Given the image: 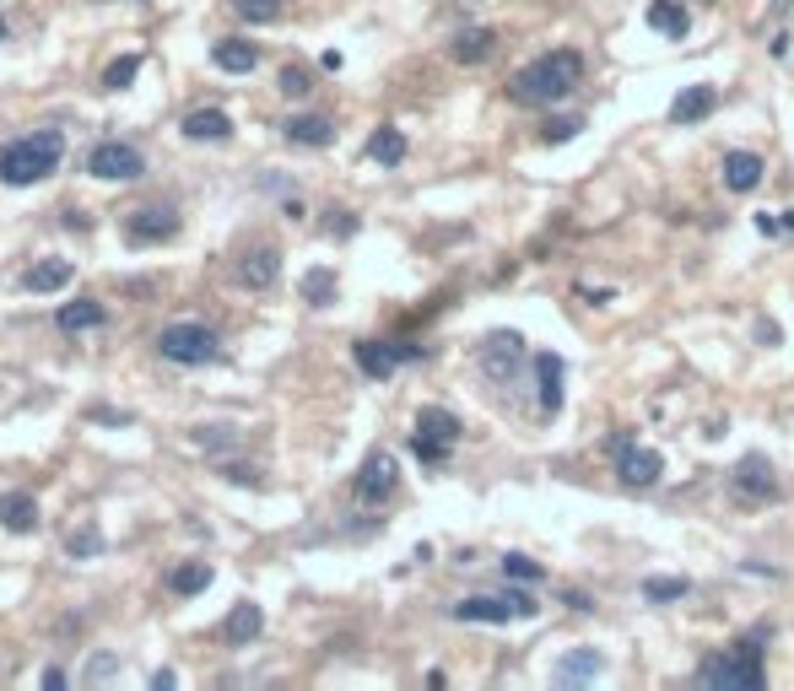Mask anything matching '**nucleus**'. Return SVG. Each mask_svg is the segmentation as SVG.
Masks as SVG:
<instances>
[{"instance_id": "obj_37", "label": "nucleus", "mask_w": 794, "mask_h": 691, "mask_svg": "<svg viewBox=\"0 0 794 691\" xmlns=\"http://www.w3.org/2000/svg\"><path fill=\"white\" fill-rule=\"evenodd\" d=\"M757 227H762L768 238H779V233H794V211H762V216H757Z\"/></svg>"}, {"instance_id": "obj_43", "label": "nucleus", "mask_w": 794, "mask_h": 691, "mask_svg": "<svg viewBox=\"0 0 794 691\" xmlns=\"http://www.w3.org/2000/svg\"><path fill=\"white\" fill-rule=\"evenodd\" d=\"M152 687L168 691V687H178V676H174V670H157V676H152Z\"/></svg>"}, {"instance_id": "obj_28", "label": "nucleus", "mask_w": 794, "mask_h": 691, "mask_svg": "<svg viewBox=\"0 0 794 691\" xmlns=\"http://www.w3.org/2000/svg\"><path fill=\"white\" fill-rule=\"evenodd\" d=\"M492 44H498L492 27H465V33L454 38V60H459V66H476V60L492 55Z\"/></svg>"}, {"instance_id": "obj_29", "label": "nucleus", "mask_w": 794, "mask_h": 691, "mask_svg": "<svg viewBox=\"0 0 794 691\" xmlns=\"http://www.w3.org/2000/svg\"><path fill=\"white\" fill-rule=\"evenodd\" d=\"M211 584V562H178L174 573H168V589H174L178 600H189V595H200Z\"/></svg>"}, {"instance_id": "obj_11", "label": "nucleus", "mask_w": 794, "mask_h": 691, "mask_svg": "<svg viewBox=\"0 0 794 691\" xmlns=\"http://www.w3.org/2000/svg\"><path fill=\"white\" fill-rule=\"evenodd\" d=\"M357 367L367 373V378H389L400 362H411V356H422V346H389V341H357L352 346Z\"/></svg>"}, {"instance_id": "obj_8", "label": "nucleus", "mask_w": 794, "mask_h": 691, "mask_svg": "<svg viewBox=\"0 0 794 691\" xmlns=\"http://www.w3.org/2000/svg\"><path fill=\"white\" fill-rule=\"evenodd\" d=\"M481 367H487L492 384H514L519 367H525V336L519 330H492L481 341Z\"/></svg>"}, {"instance_id": "obj_19", "label": "nucleus", "mask_w": 794, "mask_h": 691, "mask_svg": "<svg viewBox=\"0 0 794 691\" xmlns=\"http://www.w3.org/2000/svg\"><path fill=\"white\" fill-rule=\"evenodd\" d=\"M0 524H5L11 535L38 529V503H33V492H0Z\"/></svg>"}, {"instance_id": "obj_45", "label": "nucleus", "mask_w": 794, "mask_h": 691, "mask_svg": "<svg viewBox=\"0 0 794 691\" xmlns=\"http://www.w3.org/2000/svg\"><path fill=\"white\" fill-rule=\"evenodd\" d=\"M703 5H708V0H703Z\"/></svg>"}, {"instance_id": "obj_9", "label": "nucleus", "mask_w": 794, "mask_h": 691, "mask_svg": "<svg viewBox=\"0 0 794 691\" xmlns=\"http://www.w3.org/2000/svg\"><path fill=\"white\" fill-rule=\"evenodd\" d=\"M395 487H400V465H395V454H384V448H373L367 459H362V470H357V503H389L395 497Z\"/></svg>"}, {"instance_id": "obj_32", "label": "nucleus", "mask_w": 794, "mask_h": 691, "mask_svg": "<svg viewBox=\"0 0 794 691\" xmlns=\"http://www.w3.org/2000/svg\"><path fill=\"white\" fill-rule=\"evenodd\" d=\"M503 573H509L514 584H540V578H546V567H540L535 557H525V551H509V557H503Z\"/></svg>"}, {"instance_id": "obj_24", "label": "nucleus", "mask_w": 794, "mask_h": 691, "mask_svg": "<svg viewBox=\"0 0 794 691\" xmlns=\"http://www.w3.org/2000/svg\"><path fill=\"white\" fill-rule=\"evenodd\" d=\"M367 157L384 163V168H400V163H406V136H400L395 125H378V130L367 136Z\"/></svg>"}, {"instance_id": "obj_12", "label": "nucleus", "mask_w": 794, "mask_h": 691, "mask_svg": "<svg viewBox=\"0 0 794 691\" xmlns=\"http://www.w3.org/2000/svg\"><path fill=\"white\" fill-rule=\"evenodd\" d=\"M125 233H130V244H168L178 233V216L168 206H141V211L125 222Z\"/></svg>"}, {"instance_id": "obj_39", "label": "nucleus", "mask_w": 794, "mask_h": 691, "mask_svg": "<svg viewBox=\"0 0 794 691\" xmlns=\"http://www.w3.org/2000/svg\"><path fill=\"white\" fill-rule=\"evenodd\" d=\"M97 546H103V535H97V529H82V535H71V557H92V551H97Z\"/></svg>"}, {"instance_id": "obj_1", "label": "nucleus", "mask_w": 794, "mask_h": 691, "mask_svg": "<svg viewBox=\"0 0 794 691\" xmlns=\"http://www.w3.org/2000/svg\"><path fill=\"white\" fill-rule=\"evenodd\" d=\"M579 77H584V55H579V49H551V55L529 60L525 71L509 82V92H514L519 103H529V108H551V103L573 97Z\"/></svg>"}, {"instance_id": "obj_16", "label": "nucleus", "mask_w": 794, "mask_h": 691, "mask_svg": "<svg viewBox=\"0 0 794 691\" xmlns=\"http://www.w3.org/2000/svg\"><path fill=\"white\" fill-rule=\"evenodd\" d=\"M281 136H287L292 147H330V141H336V125H330L325 114H297V119L281 125Z\"/></svg>"}, {"instance_id": "obj_31", "label": "nucleus", "mask_w": 794, "mask_h": 691, "mask_svg": "<svg viewBox=\"0 0 794 691\" xmlns=\"http://www.w3.org/2000/svg\"><path fill=\"white\" fill-rule=\"evenodd\" d=\"M136 77H141V55H119V60L103 71V92H125Z\"/></svg>"}, {"instance_id": "obj_44", "label": "nucleus", "mask_w": 794, "mask_h": 691, "mask_svg": "<svg viewBox=\"0 0 794 691\" xmlns=\"http://www.w3.org/2000/svg\"><path fill=\"white\" fill-rule=\"evenodd\" d=\"M0 38H5V22H0Z\"/></svg>"}, {"instance_id": "obj_33", "label": "nucleus", "mask_w": 794, "mask_h": 691, "mask_svg": "<svg viewBox=\"0 0 794 691\" xmlns=\"http://www.w3.org/2000/svg\"><path fill=\"white\" fill-rule=\"evenodd\" d=\"M687 589H692V584H687V578H643V600H681V595H687Z\"/></svg>"}, {"instance_id": "obj_18", "label": "nucleus", "mask_w": 794, "mask_h": 691, "mask_svg": "<svg viewBox=\"0 0 794 691\" xmlns=\"http://www.w3.org/2000/svg\"><path fill=\"white\" fill-rule=\"evenodd\" d=\"M260 632H265V610L255 600H238L227 610V621H222V637L227 643H255Z\"/></svg>"}, {"instance_id": "obj_13", "label": "nucleus", "mask_w": 794, "mask_h": 691, "mask_svg": "<svg viewBox=\"0 0 794 691\" xmlns=\"http://www.w3.org/2000/svg\"><path fill=\"white\" fill-rule=\"evenodd\" d=\"M719 108V86H681L676 92V103H670V125H698Z\"/></svg>"}, {"instance_id": "obj_42", "label": "nucleus", "mask_w": 794, "mask_h": 691, "mask_svg": "<svg viewBox=\"0 0 794 691\" xmlns=\"http://www.w3.org/2000/svg\"><path fill=\"white\" fill-rule=\"evenodd\" d=\"M108 670H114V659H108V654H103V659H92V670H87V676H92V681H103V676H108Z\"/></svg>"}, {"instance_id": "obj_2", "label": "nucleus", "mask_w": 794, "mask_h": 691, "mask_svg": "<svg viewBox=\"0 0 794 691\" xmlns=\"http://www.w3.org/2000/svg\"><path fill=\"white\" fill-rule=\"evenodd\" d=\"M60 152H66L60 130H33V136H22V141L0 147V184L27 189V184L49 178V173L60 168Z\"/></svg>"}, {"instance_id": "obj_7", "label": "nucleus", "mask_w": 794, "mask_h": 691, "mask_svg": "<svg viewBox=\"0 0 794 691\" xmlns=\"http://www.w3.org/2000/svg\"><path fill=\"white\" fill-rule=\"evenodd\" d=\"M87 173L92 178H108V184H130V178L147 173V157L130 141H97L87 152Z\"/></svg>"}, {"instance_id": "obj_25", "label": "nucleus", "mask_w": 794, "mask_h": 691, "mask_svg": "<svg viewBox=\"0 0 794 691\" xmlns=\"http://www.w3.org/2000/svg\"><path fill=\"white\" fill-rule=\"evenodd\" d=\"M71 276H77L71 259H38L27 270V292H60V286H71Z\"/></svg>"}, {"instance_id": "obj_14", "label": "nucleus", "mask_w": 794, "mask_h": 691, "mask_svg": "<svg viewBox=\"0 0 794 691\" xmlns=\"http://www.w3.org/2000/svg\"><path fill=\"white\" fill-rule=\"evenodd\" d=\"M535 378H540V411L546 417L562 411V378H568V367H562L557 351H535Z\"/></svg>"}, {"instance_id": "obj_3", "label": "nucleus", "mask_w": 794, "mask_h": 691, "mask_svg": "<svg viewBox=\"0 0 794 691\" xmlns=\"http://www.w3.org/2000/svg\"><path fill=\"white\" fill-rule=\"evenodd\" d=\"M698 681L719 691H762L768 687V670H762V648L757 643H729L719 654H708L698 665Z\"/></svg>"}, {"instance_id": "obj_20", "label": "nucleus", "mask_w": 794, "mask_h": 691, "mask_svg": "<svg viewBox=\"0 0 794 691\" xmlns=\"http://www.w3.org/2000/svg\"><path fill=\"white\" fill-rule=\"evenodd\" d=\"M108 319V308L97 303V297H77V303H66L60 314H55V325L66 330V336H77V330H97Z\"/></svg>"}, {"instance_id": "obj_26", "label": "nucleus", "mask_w": 794, "mask_h": 691, "mask_svg": "<svg viewBox=\"0 0 794 691\" xmlns=\"http://www.w3.org/2000/svg\"><path fill=\"white\" fill-rule=\"evenodd\" d=\"M606 670V659L600 654H568V659H557V687H584V681H595Z\"/></svg>"}, {"instance_id": "obj_4", "label": "nucleus", "mask_w": 794, "mask_h": 691, "mask_svg": "<svg viewBox=\"0 0 794 691\" xmlns=\"http://www.w3.org/2000/svg\"><path fill=\"white\" fill-rule=\"evenodd\" d=\"M540 605L525 589H509V595H470V600L454 605V621L465 626H503V621H529Z\"/></svg>"}, {"instance_id": "obj_30", "label": "nucleus", "mask_w": 794, "mask_h": 691, "mask_svg": "<svg viewBox=\"0 0 794 691\" xmlns=\"http://www.w3.org/2000/svg\"><path fill=\"white\" fill-rule=\"evenodd\" d=\"M303 297H308L314 308H330V303H336V270H325V265L308 270V276H303Z\"/></svg>"}, {"instance_id": "obj_38", "label": "nucleus", "mask_w": 794, "mask_h": 691, "mask_svg": "<svg viewBox=\"0 0 794 691\" xmlns=\"http://www.w3.org/2000/svg\"><path fill=\"white\" fill-rule=\"evenodd\" d=\"M411 448H417V459H428V465H443V459H448V443H433V437H422V432L411 437Z\"/></svg>"}, {"instance_id": "obj_41", "label": "nucleus", "mask_w": 794, "mask_h": 691, "mask_svg": "<svg viewBox=\"0 0 794 691\" xmlns=\"http://www.w3.org/2000/svg\"><path fill=\"white\" fill-rule=\"evenodd\" d=\"M757 341L773 346V341H779V325H773V319H757Z\"/></svg>"}, {"instance_id": "obj_34", "label": "nucleus", "mask_w": 794, "mask_h": 691, "mask_svg": "<svg viewBox=\"0 0 794 691\" xmlns=\"http://www.w3.org/2000/svg\"><path fill=\"white\" fill-rule=\"evenodd\" d=\"M233 11L244 22H276L281 16V0H233Z\"/></svg>"}, {"instance_id": "obj_27", "label": "nucleus", "mask_w": 794, "mask_h": 691, "mask_svg": "<svg viewBox=\"0 0 794 691\" xmlns=\"http://www.w3.org/2000/svg\"><path fill=\"white\" fill-rule=\"evenodd\" d=\"M649 27H654V33H665V38H687L692 16H687L676 0H654V5H649Z\"/></svg>"}, {"instance_id": "obj_5", "label": "nucleus", "mask_w": 794, "mask_h": 691, "mask_svg": "<svg viewBox=\"0 0 794 691\" xmlns=\"http://www.w3.org/2000/svg\"><path fill=\"white\" fill-rule=\"evenodd\" d=\"M157 351L178 362V367H206V362H217L222 356V341H217V330H206V325H168L163 336H157Z\"/></svg>"}, {"instance_id": "obj_36", "label": "nucleus", "mask_w": 794, "mask_h": 691, "mask_svg": "<svg viewBox=\"0 0 794 691\" xmlns=\"http://www.w3.org/2000/svg\"><path fill=\"white\" fill-rule=\"evenodd\" d=\"M281 92H287V97H308V92H314L308 71H303V66H287V71H281Z\"/></svg>"}, {"instance_id": "obj_35", "label": "nucleus", "mask_w": 794, "mask_h": 691, "mask_svg": "<svg viewBox=\"0 0 794 691\" xmlns=\"http://www.w3.org/2000/svg\"><path fill=\"white\" fill-rule=\"evenodd\" d=\"M579 130H584V119H579V114H573V119H551V125H546V130H540V136H546V141H551V147H562V141H573V136H579Z\"/></svg>"}, {"instance_id": "obj_15", "label": "nucleus", "mask_w": 794, "mask_h": 691, "mask_svg": "<svg viewBox=\"0 0 794 691\" xmlns=\"http://www.w3.org/2000/svg\"><path fill=\"white\" fill-rule=\"evenodd\" d=\"M211 60H217V71H227V77H249V71L260 66V49H255L249 38H217Z\"/></svg>"}, {"instance_id": "obj_23", "label": "nucleus", "mask_w": 794, "mask_h": 691, "mask_svg": "<svg viewBox=\"0 0 794 691\" xmlns=\"http://www.w3.org/2000/svg\"><path fill=\"white\" fill-rule=\"evenodd\" d=\"M417 432H422V437H433V443H448V448H454V443H459V417H454V411H443V406H422V411H417Z\"/></svg>"}, {"instance_id": "obj_21", "label": "nucleus", "mask_w": 794, "mask_h": 691, "mask_svg": "<svg viewBox=\"0 0 794 691\" xmlns=\"http://www.w3.org/2000/svg\"><path fill=\"white\" fill-rule=\"evenodd\" d=\"M757 184H762V157H757V152H729V157H724V189L746 195V189H757Z\"/></svg>"}, {"instance_id": "obj_10", "label": "nucleus", "mask_w": 794, "mask_h": 691, "mask_svg": "<svg viewBox=\"0 0 794 691\" xmlns=\"http://www.w3.org/2000/svg\"><path fill=\"white\" fill-rule=\"evenodd\" d=\"M735 497H746V503H773L779 497V481H773V465L762 459V454H746L740 465H735Z\"/></svg>"}, {"instance_id": "obj_22", "label": "nucleus", "mask_w": 794, "mask_h": 691, "mask_svg": "<svg viewBox=\"0 0 794 691\" xmlns=\"http://www.w3.org/2000/svg\"><path fill=\"white\" fill-rule=\"evenodd\" d=\"M184 136H189V141H227V136H233V119H227L222 108H195V114L184 119Z\"/></svg>"}, {"instance_id": "obj_40", "label": "nucleus", "mask_w": 794, "mask_h": 691, "mask_svg": "<svg viewBox=\"0 0 794 691\" xmlns=\"http://www.w3.org/2000/svg\"><path fill=\"white\" fill-rule=\"evenodd\" d=\"M222 476L238 481V487H260V470H255V465H222Z\"/></svg>"}, {"instance_id": "obj_17", "label": "nucleus", "mask_w": 794, "mask_h": 691, "mask_svg": "<svg viewBox=\"0 0 794 691\" xmlns=\"http://www.w3.org/2000/svg\"><path fill=\"white\" fill-rule=\"evenodd\" d=\"M276 276H281V255H276L270 244H260V249H249V255L238 259V281L255 286V292H265Z\"/></svg>"}, {"instance_id": "obj_6", "label": "nucleus", "mask_w": 794, "mask_h": 691, "mask_svg": "<svg viewBox=\"0 0 794 691\" xmlns=\"http://www.w3.org/2000/svg\"><path fill=\"white\" fill-rule=\"evenodd\" d=\"M606 448L617 454V476L627 481V487H654V481L665 476V459H659L654 448H643L632 432H617Z\"/></svg>"}]
</instances>
